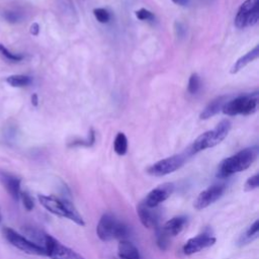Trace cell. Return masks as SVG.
<instances>
[{"mask_svg": "<svg viewBox=\"0 0 259 259\" xmlns=\"http://www.w3.org/2000/svg\"><path fill=\"white\" fill-rule=\"evenodd\" d=\"M258 147H251L241 150L235 155L223 160L218 169V177L226 178L235 173L248 169L258 156Z\"/></svg>", "mask_w": 259, "mask_h": 259, "instance_id": "obj_1", "label": "cell"}, {"mask_svg": "<svg viewBox=\"0 0 259 259\" xmlns=\"http://www.w3.org/2000/svg\"><path fill=\"white\" fill-rule=\"evenodd\" d=\"M37 199L39 203L51 213L61 218L69 219L70 221L81 227L85 225L81 214L79 213L75 205L67 198H59L54 195L38 194Z\"/></svg>", "mask_w": 259, "mask_h": 259, "instance_id": "obj_2", "label": "cell"}, {"mask_svg": "<svg viewBox=\"0 0 259 259\" xmlns=\"http://www.w3.org/2000/svg\"><path fill=\"white\" fill-rule=\"evenodd\" d=\"M96 234L103 242H108L113 239L123 240L128 234V229L127 226L118 221L113 214L106 212L102 214L97 224Z\"/></svg>", "mask_w": 259, "mask_h": 259, "instance_id": "obj_3", "label": "cell"}, {"mask_svg": "<svg viewBox=\"0 0 259 259\" xmlns=\"http://www.w3.org/2000/svg\"><path fill=\"white\" fill-rule=\"evenodd\" d=\"M258 104L257 94L239 96L229 102H226L223 106V112L227 115L237 114H251L256 111Z\"/></svg>", "mask_w": 259, "mask_h": 259, "instance_id": "obj_4", "label": "cell"}, {"mask_svg": "<svg viewBox=\"0 0 259 259\" xmlns=\"http://www.w3.org/2000/svg\"><path fill=\"white\" fill-rule=\"evenodd\" d=\"M2 233L5 237V239L15 248L18 250L29 254V255H40V256H46L44 248L32 242L31 240L23 237L16 231H14L11 228L4 227L2 229Z\"/></svg>", "mask_w": 259, "mask_h": 259, "instance_id": "obj_5", "label": "cell"}, {"mask_svg": "<svg viewBox=\"0 0 259 259\" xmlns=\"http://www.w3.org/2000/svg\"><path fill=\"white\" fill-rule=\"evenodd\" d=\"M42 248L46 256L50 257L51 259H85L81 254L63 245L56 238L48 234L45 236Z\"/></svg>", "mask_w": 259, "mask_h": 259, "instance_id": "obj_6", "label": "cell"}, {"mask_svg": "<svg viewBox=\"0 0 259 259\" xmlns=\"http://www.w3.org/2000/svg\"><path fill=\"white\" fill-rule=\"evenodd\" d=\"M259 19V0H246L238 9L235 17V25L238 28L252 26Z\"/></svg>", "mask_w": 259, "mask_h": 259, "instance_id": "obj_7", "label": "cell"}, {"mask_svg": "<svg viewBox=\"0 0 259 259\" xmlns=\"http://www.w3.org/2000/svg\"><path fill=\"white\" fill-rule=\"evenodd\" d=\"M185 161L186 156L184 154L173 155L151 165L147 169V172L153 176H164L178 170L180 167L183 166Z\"/></svg>", "mask_w": 259, "mask_h": 259, "instance_id": "obj_8", "label": "cell"}, {"mask_svg": "<svg viewBox=\"0 0 259 259\" xmlns=\"http://www.w3.org/2000/svg\"><path fill=\"white\" fill-rule=\"evenodd\" d=\"M227 186L223 183H219V184H213L209 187H207L206 189H204L203 191H201L198 196L196 197L193 206L194 208H196L197 210L203 209L207 206H209L210 204H212L213 202H215L219 198H221L224 194V192L226 191Z\"/></svg>", "mask_w": 259, "mask_h": 259, "instance_id": "obj_9", "label": "cell"}, {"mask_svg": "<svg viewBox=\"0 0 259 259\" xmlns=\"http://www.w3.org/2000/svg\"><path fill=\"white\" fill-rule=\"evenodd\" d=\"M215 243V238L210 235L208 232H203L193 238L187 240L183 246V253L185 255H192L194 253L200 252L203 249H206L212 246Z\"/></svg>", "mask_w": 259, "mask_h": 259, "instance_id": "obj_10", "label": "cell"}, {"mask_svg": "<svg viewBox=\"0 0 259 259\" xmlns=\"http://www.w3.org/2000/svg\"><path fill=\"white\" fill-rule=\"evenodd\" d=\"M174 191L173 183H164L151 190L143 201L149 207H157L160 203L165 201Z\"/></svg>", "mask_w": 259, "mask_h": 259, "instance_id": "obj_11", "label": "cell"}, {"mask_svg": "<svg viewBox=\"0 0 259 259\" xmlns=\"http://www.w3.org/2000/svg\"><path fill=\"white\" fill-rule=\"evenodd\" d=\"M137 212L143 226L146 228H158V223L160 220V211L158 206L149 207L142 201L137 208Z\"/></svg>", "mask_w": 259, "mask_h": 259, "instance_id": "obj_12", "label": "cell"}, {"mask_svg": "<svg viewBox=\"0 0 259 259\" xmlns=\"http://www.w3.org/2000/svg\"><path fill=\"white\" fill-rule=\"evenodd\" d=\"M0 182L5 187L7 192L15 199L19 200L20 197V179L8 172L0 171Z\"/></svg>", "mask_w": 259, "mask_h": 259, "instance_id": "obj_13", "label": "cell"}, {"mask_svg": "<svg viewBox=\"0 0 259 259\" xmlns=\"http://www.w3.org/2000/svg\"><path fill=\"white\" fill-rule=\"evenodd\" d=\"M187 223V218L183 215L174 217L171 220L167 221L163 227H161L162 231L168 236V237H175L177 236L185 227Z\"/></svg>", "mask_w": 259, "mask_h": 259, "instance_id": "obj_14", "label": "cell"}, {"mask_svg": "<svg viewBox=\"0 0 259 259\" xmlns=\"http://www.w3.org/2000/svg\"><path fill=\"white\" fill-rule=\"evenodd\" d=\"M214 141H213V133L211 131H207L196 138V140L193 142L189 149L190 154H195L197 152H200L202 150L214 147Z\"/></svg>", "mask_w": 259, "mask_h": 259, "instance_id": "obj_15", "label": "cell"}, {"mask_svg": "<svg viewBox=\"0 0 259 259\" xmlns=\"http://www.w3.org/2000/svg\"><path fill=\"white\" fill-rule=\"evenodd\" d=\"M117 254L119 259H141L138 248L127 240H120L117 246Z\"/></svg>", "mask_w": 259, "mask_h": 259, "instance_id": "obj_16", "label": "cell"}, {"mask_svg": "<svg viewBox=\"0 0 259 259\" xmlns=\"http://www.w3.org/2000/svg\"><path fill=\"white\" fill-rule=\"evenodd\" d=\"M225 100H226L225 96H220V97L213 99L201 111V113L199 114V118L200 119H207V118L212 117L213 115H215L223 108V106L225 104Z\"/></svg>", "mask_w": 259, "mask_h": 259, "instance_id": "obj_17", "label": "cell"}, {"mask_svg": "<svg viewBox=\"0 0 259 259\" xmlns=\"http://www.w3.org/2000/svg\"><path fill=\"white\" fill-rule=\"evenodd\" d=\"M259 57V47L256 46L252 51L248 52L246 55H244L243 57L239 58L236 63L233 65V67L231 68V73L235 74L237 72H239L241 69H243L246 65H248L249 63L253 62L254 60H256Z\"/></svg>", "mask_w": 259, "mask_h": 259, "instance_id": "obj_18", "label": "cell"}, {"mask_svg": "<svg viewBox=\"0 0 259 259\" xmlns=\"http://www.w3.org/2000/svg\"><path fill=\"white\" fill-rule=\"evenodd\" d=\"M230 130H231V121L229 119H223L217 124V126L212 130L213 141L215 146L220 144L228 136Z\"/></svg>", "mask_w": 259, "mask_h": 259, "instance_id": "obj_19", "label": "cell"}, {"mask_svg": "<svg viewBox=\"0 0 259 259\" xmlns=\"http://www.w3.org/2000/svg\"><path fill=\"white\" fill-rule=\"evenodd\" d=\"M258 231H259V221H255L250 227L249 229L241 236L239 243L240 245H244V244H248L250 242H252L253 240H255L258 237Z\"/></svg>", "mask_w": 259, "mask_h": 259, "instance_id": "obj_20", "label": "cell"}, {"mask_svg": "<svg viewBox=\"0 0 259 259\" xmlns=\"http://www.w3.org/2000/svg\"><path fill=\"white\" fill-rule=\"evenodd\" d=\"M113 149L119 156H122L127 152V139L123 133H118L116 135L113 143Z\"/></svg>", "mask_w": 259, "mask_h": 259, "instance_id": "obj_21", "label": "cell"}, {"mask_svg": "<svg viewBox=\"0 0 259 259\" xmlns=\"http://www.w3.org/2000/svg\"><path fill=\"white\" fill-rule=\"evenodd\" d=\"M31 81V77L25 75H11L6 79V82L12 87H24L29 85Z\"/></svg>", "mask_w": 259, "mask_h": 259, "instance_id": "obj_22", "label": "cell"}, {"mask_svg": "<svg viewBox=\"0 0 259 259\" xmlns=\"http://www.w3.org/2000/svg\"><path fill=\"white\" fill-rule=\"evenodd\" d=\"M156 241H157V245L161 250H166L169 247V243H170V237H168L161 228H157L156 229Z\"/></svg>", "mask_w": 259, "mask_h": 259, "instance_id": "obj_23", "label": "cell"}, {"mask_svg": "<svg viewBox=\"0 0 259 259\" xmlns=\"http://www.w3.org/2000/svg\"><path fill=\"white\" fill-rule=\"evenodd\" d=\"M199 88H200V78L197 73H192L188 80V86H187L188 92L190 94H195L198 92Z\"/></svg>", "mask_w": 259, "mask_h": 259, "instance_id": "obj_24", "label": "cell"}, {"mask_svg": "<svg viewBox=\"0 0 259 259\" xmlns=\"http://www.w3.org/2000/svg\"><path fill=\"white\" fill-rule=\"evenodd\" d=\"M3 17L9 23H17L21 21V19L23 18V15L20 11H17V10H6L3 13Z\"/></svg>", "mask_w": 259, "mask_h": 259, "instance_id": "obj_25", "label": "cell"}, {"mask_svg": "<svg viewBox=\"0 0 259 259\" xmlns=\"http://www.w3.org/2000/svg\"><path fill=\"white\" fill-rule=\"evenodd\" d=\"M0 54L5 58L7 59L8 61H11V62H19L23 59V56L22 55H18V54H14V53H11L6 47H4L3 45L0 44Z\"/></svg>", "mask_w": 259, "mask_h": 259, "instance_id": "obj_26", "label": "cell"}, {"mask_svg": "<svg viewBox=\"0 0 259 259\" xmlns=\"http://www.w3.org/2000/svg\"><path fill=\"white\" fill-rule=\"evenodd\" d=\"M93 14L100 23H107L110 19L109 12L104 8H95L93 10Z\"/></svg>", "mask_w": 259, "mask_h": 259, "instance_id": "obj_27", "label": "cell"}, {"mask_svg": "<svg viewBox=\"0 0 259 259\" xmlns=\"http://www.w3.org/2000/svg\"><path fill=\"white\" fill-rule=\"evenodd\" d=\"M19 199H21L24 207L27 209V210H31L33 207H34V202H33V199L31 197V195L29 193H27L26 191H21L20 192V197Z\"/></svg>", "mask_w": 259, "mask_h": 259, "instance_id": "obj_28", "label": "cell"}, {"mask_svg": "<svg viewBox=\"0 0 259 259\" xmlns=\"http://www.w3.org/2000/svg\"><path fill=\"white\" fill-rule=\"evenodd\" d=\"M259 186V174H255L247 179L245 183V190L252 191Z\"/></svg>", "mask_w": 259, "mask_h": 259, "instance_id": "obj_29", "label": "cell"}, {"mask_svg": "<svg viewBox=\"0 0 259 259\" xmlns=\"http://www.w3.org/2000/svg\"><path fill=\"white\" fill-rule=\"evenodd\" d=\"M135 14H136L137 18H139L140 20H153L155 18L154 14L146 8H141V9L137 10L135 12Z\"/></svg>", "mask_w": 259, "mask_h": 259, "instance_id": "obj_30", "label": "cell"}, {"mask_svg": "<svg viewBox=\"0 0 259 259\" xmlns=\"http://www.w3.org/2000/svg\"><path fill=\"white\" fill-rule=\"evenodd\" d=\"M175 30H176L177 35H179V36H183L185 33V28H184L183 24L180 22L175 23Z\"/></svg>", "mask_w": 259, "mask_h": 259, "instance_id": "obj_31", "label": "cell"}, {"mask_svg": "<svg viewBox=\"0 0 259 259\" xmlns=\"http://www.w3.org/2000/svg\"><path fill=\"white\" fill-rule=\"evenodd\" d=\"M29 31H30V33H31L32 35H37L38 32H39V25H38V23L33 22V23L30 25Z\"/></svg>", "mask_w": 259, "mask_h": 259, "instance_id": "obj_32", "label": "cell"}, {"mask_svg": "<svg viewBox=\"0 0 259 259\" xmlns=\"http://www.w3.org/2000/svg\"><path fill=\"white\" fill-rule=\"evenodd\" d=\"M31 103H32L33 106H36L38 104V97H37L36 93H33L31 95Z\"/></svg>", "mask_w": 259, "mask_h": 259, "instance_id": "obj_33", "label": "cell"}, {"mask_svg": "<svg viewBox=\"0 0 259 259\" xmlns=\"http://www.w3.org/2000/svg\"><path fill=\"white\" fill-rule=\"evenodd\" d=\"M175 4H178V5H181V6H185L189 3V0H172Z\"/></svg>", "mask_w": 259, "mask_h": 259, "instance_id": "obj_34", "label": "cell"}]
</instances>
